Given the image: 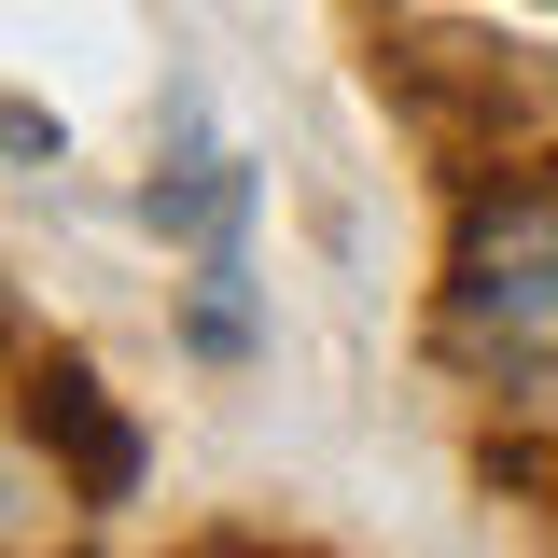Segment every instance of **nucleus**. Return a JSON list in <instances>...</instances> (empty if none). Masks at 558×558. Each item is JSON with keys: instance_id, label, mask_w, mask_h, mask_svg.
I'll list each match as a JSON object with an SVG mask.
<instances>
[{"instance_id": "f257e3e1", "label": "nucleus", "mask_w": 558, "mask_h": 558, "mask_svg": "<svg viewBox=\"0 0 558 558\" xmlns=\"http://www.w3.org/2000/svg\"><path fill=\"white\" fill-rule=\"evenodd\" d=\"M447 349L475 363L488 391L558 405V168L488 182V196L461 209V252H447Z\"/></svg>"}, {"instance_id": "f03ea898", "label": "nucleus", "mask_w": 558, "mask_h": 558, "mask_svg": "<svg viewBox=\"0 0 558 558\" xmlns=\"http://www.w3.org/2000/svg\"><path fill=\"white\" fill-rule=\"evenodd\" d=\"M28 433H43V447H70L84 502H126V488H140V433L98 405V377H84V363H43V377H28Z\"/></svg>"}, {"instance_id": "7ed1b4c3", "label": "nucleus", "mask_w": 558, "mask_h": 558, "mask_svg": "<svg viewBox=\"0 0 558 558\" xmlns=\"http://www.w3.org/2000/svg\"><path fill=\"white\" fill-rule=\"evenodd\" d=\"M154 238H196V252H238V209H252V168H223V154H182V168H154Z\"/></svg>"}]
</instances>
